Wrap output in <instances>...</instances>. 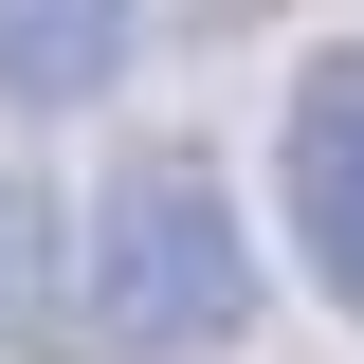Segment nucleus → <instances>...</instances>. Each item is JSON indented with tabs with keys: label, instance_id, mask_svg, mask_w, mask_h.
<instances>
[{
	"label": "nucleus",
	"instance_id": "f03ea898",
	"mask_svg": "<svg viewBox=\"0 0 364 364\" xmlns=\"http://www.w3.org/2000/svg\"><path fill=\"white\" fill-rule=\"evenodd\" d=\"M273 182H291V237H310V273L364 310V37L291 73V109H273Z\"/></svg>",
	"mask_w": 364,
	"mask_h": 364
},
{
	"label": "nucleus",
	"instance_id": "f257e3e1",
	"mask_svg": "<svg viewBox=\"0 0 364 364\" xmlns=\"http://www.w3.org/2000/svg\"><path fill=\"white\" fill-rule=\"evenodd\" d=\"M73 310L109 328L128 364H200L255 328V237H237L219 164H182V146H146L109 200H91V273H73Z\"/></svg>",
	"mask_w": 364,
	"mask_h": 364
},
{
	"label": "nucleus",
	"instance_id": "7ed1b4c3",
	"mask_svg": "<svg viewBox=\"0 0 364 364\" xmlns=\"http://www.w3.org/2000/svg\"><path fill=\"white\" fill-rule=\"evenodd\" d=\"M128 73V0H0V109H91Z\"/></svg>",
	"mask_w": 364,
	"mask_h": 364
},
{
	"label": "nucleus",
	"instance_id": "20e7f679",
	"mask_svg": "<svg viewBox=\"0 0 364 364\" xmlns=\"http://www.w3.org/2000/svg\"><path fill=\"white\" fill-rule=\"evenodd\" d=\"M55 291H73V255H55V200L0 164V346H37V328H55Z\"/></svg>",
	"mask_w": 364,
	"mask_h": 364
}]
</instances>
